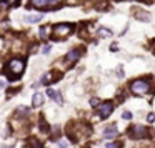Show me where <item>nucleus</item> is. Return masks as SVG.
<instances>
[{"mask_svg":"<svg viewBox=\"0 0 155 148\" xmlns=\"http://www.w3.org/2000/svg\"><path fill=\"white\" fill-rule=\"evenodd\" d=\"M147 120H149V122L152 123V122H154V120H155V115H154V113H150L149 117H147Z\"/></svg>","mask_w":155,"mask_h":148,"instance_id":"obj_23","label":"nucleus"},{"mask_svg":"<svg viewBox=\"0 0 155 148\" xmlns=\"http://www.w3.org/2000/svg\"><path fill=\"white\" fill-rule=\"evenodd\" d=\"M149 130L144 125H134V128L130 130V137L132 138H147L149 137Z\"/></svg>","mask_w":155,"mask_h":148,"instance_id":"obj_5","label":"nucleus"},{"mask_svg":"<svg viewBox=\"0 0 155 148\" xmlns=\"http://www.w3.org/2000/svg\"><path fill=\"white\" fill-rule=\"evenodd\" d=\"M30 145H32V148H43V145H42L37 138H32V140H30Z\"/></svg>","mask_w":155,"mask_h":148,"instance_id":"obj_15","label":"nucleus"},{"mask_svg":"<svg viewBox=\"0 0 155 148\" xmlns=\"http://www.w3.org/2000/svg\"><path fill=\"white\" fill-rule=\"evenodd\" d=\"M130 90L134 95H144L150 90V82L147 78H140V80H134L130 83Z\"/></svg>","mask_w":155,"mask_h":148,"instance_id":"obj_3","label":"nucleus"},{"mask_svg":"<svg viewBox=\"0 0 155 148\" xmlns=\"http://www.w3.org/2000/svg\"><path fill=\"white\" fill-rule=\"evenodd\" d=\"M137 15L140 17V20H144V22H149L150 20V15H149V13H145V12H139Z\"/></svg>","mask_w":155,"mask_h":148,"instance_id":"obj_16","label":"nucleus"},{"mask_svg":"<svg viewBox=\"0 0 155 148\" xmlns=\"http://www.w3.org/2000/svg\"><path fill=\"white\" fill-rule=\"evenodd\" d=\"M122 118H124V120H130V118H132V113L130 112H124L122 113Z\"/></svg>","mask_w":155,"mask_h":148,"instance_id":"obj_20","label":"nucleus"},{"mask_svg":"<svg viewBox=\"0 0 155 148\" xmlns=\"http://www.w3.org/2000/svg\"><path fill=\"white\" fill-rule=\"evenodd\" d=\"M98 37H112V32L109 30V28H105V27H100L97 30Z\"/></svg>","mask_w":155,"mask_h":148,"instance_id":"obj_13","label":"nucleus"},{"mask_svg":"<svg viewBox=\"0 0 155 148\" xmlns=\"http://www.w3.org/2000/svg\"><path fill=\"white\" fill-rule=\"evenodd\" d=\"M105 148H122V145H120L119 142H114V143H107Z\"/></svg>","mask_w":155,"mask_h":148,"instance_id":"obj_18","label":"nucleus"},{"mask_svg":"<svg viewBox=\"0 0 155 148\" xmlns=\"http://www.w3.org/2000/svg\"><path fill=\"white\" fill-rule=\"evenodd\" d=\"M50 52V45H45L43 47V53H48Z\"/></svg>","mask_w":155,"mask_h":148,"instance_id":"obj_24","label":"nucleus"},{"mask_svg":"<svg viewBox=\"0 0 155 148\" xmlns=\"http://www.w3.org/2000/svg\"><path fill=\"white\" fill-rule=\"evenodd\" d=\"M80 55H82V52L78 50V48H73L72 52L67 53V57H65V63H67V65H73V63L80 58Z\"/></svg>","mask_w":155,"mask_h":148,"instance_id":"obj_7","label":"nucleus"},{"mask_svg":"<svg viewBox=\"0 0 155 148\" xmlns=\"http://www.w3.org/2000/svg\"><path fill=\"white\" fill-rule=\"evenodd\" d=\"M58 148H67V142H58Z\"/></svg>","mask_w":155,"mask_h":148,"instance_id":"obj_22","label":"nucleus"},{"mask_svg":"<svg viewBox=\"0 0 155 148\" xmlns=\"http://www.w3.org/2000/svg\"><path fill=\"white\" fill-rule=\"evenodd\" d=\"M25 20L28 22V23H37V22L42 20V15L40 13H32V15H27Z\"/></svg>","mask_w":155,"mask_h":148,"instance_id":"obj_11","label":"nucleus"},{"mask_svg":"<svg viewBox=\"0 0 155 148\" xmlns=\"http://www.w3.org/2000/svg\"><path fill=\"white\" fill-rule=\"evenodd\" d=\"M43 100H45V98H43V95H42V93H35V95H33V97H32V107H42V103H43Z\"/></svg>","mask_w":155,"mask_h":148,"instance_id":"obj_10","label":"nucleus"},{"mask_svg":"<svg viewBox=\"0 0 155 148\" xmlns=\"http://www.w3.org/2000/svg\"><path fill=\"white\" fill-rule=\"evenodd\" d=\"M30 113V108L28 107H18L17 108V115H20V117H27Z\"/></svg>","mask_w":155,"mask_h":148,"instance_id":"obj_14","label":"nucleus"},{"mask_svg":"<svg viewBox=\"0 0 155 148\" xmlns=\"http://www.w3.org/2000/svg\"><path fill=\"white\" fill-rule=\"evenodd\" d=\"M90 105H92V107H97V105H100V103H98L97 98H92V100H90Z\"/></svg>","mask_w":155,"mask_h":148,"instance_id":"obj_21","label":"nucleus"},{"mask_svg":"<svg viewBox=\"0 0 155 148\" xmlns=\"http://www.w3.org/2000/svg\"><path fill=\"white\" fill-rule=\"evenodd\" d=\"M47 95H48V97H53V100H55V102H57L58 105H62V103H63V100H62V93H60V92H53L52 88H48V90H47Z\"/></svg>","mask_w":155,"mask_h":148,"instance_id":"obj_9","label":"nucleus"},{"mask_svg":"<svg viewBox=\"0 0 155 148\" xmlns=\"http://www.w3.org/2000/svg\"><path fill=\"white\" fill-rule=\"evenodd\" d=\"M58 78H62V73H57L55 70H50L42 77V83H43V85H50V83L57 82Z\"/></svg>","mask_w":155,"mask_h":148,"instance_id":"obj_6","label":"nucleus"},{"mask_svg":"<svg viewBox=\"0 0 155 148\" xmlns=\"http://www.w3.org/2000/svg\"><path fill=\"white\" fill-rule=\"evenodd\" d=\"M25 70V58H10L7 62V67H5V73L9 80H17V78L22 77V73Z\"/></svg>","mask_w":155,"mask_h":148,"instance_id":"obj_1","label":"nucleus"},{"mask_svg":"<svg viewBox=\"0 0 155 148\" xmlns=\"http://www.w3.org/2000/svg\"><path fill=\"white\" fill-rule=\"evenodd\" d=\"M75 30L73 23H58L53 27V40H65L67 37H70Z\"/></svg>","mask_w":155,"mask_h":148,"instance_id":"obj_2","label":"nucleus"},{"mask_svg":"<svg viewBox=\"0 0 155 148\" xmlns=\"http://www.w3.org/2000/svg\"><path fill=\"white\" fill-rule=\"evenodd\" d=\"M47 35H48V27H42V28H40V37L45 38Z\"/></svg>","mask_w":155,"mask_h":148,"instance_id":"obj_19","label":"nucleus"},{"mask_svg":"<svg viewBox=\"0 0 155 148\" xmlns=\"http://www.w3.org/2000/svg\"><path fill=\"white\" fill-rule=\"evenodd\" d=\"M117 133H119L117 127H115V125H110V127L105 128V132H103V137H105V138H115V137H117Z\"/></svg>","mask_w":155,"mask_h":148,"instance_id":"obj_8","label":"nucleus"},{"mask_svg":"<svg viewBox=\"0 0 155 148\" xmlns=\"http://www.w3.org/2000/svg\"><path fill=\"white\" fill-rule=\"evenodd\" d=\"M112 110H114V103L112 102H103V103H100L98 105V108H97V112H98V118H107L112 113Z\"/></svg>","mask_w":155,"mask_h":148,"instance_id":"obj_4","label":"nucleus"},{"mask_svg":"<svg viewBox=\"0 0 155 148\" xmlns=\"http://www.w3.org/2000/svg\"><path fill=\"white\" fill-rule=\"evenodd\" d=\"M2 148H10V147H2Z\"/></svg>","mask_w":155,"mask_h":148,"instance_id":"obj_25","label":"nucleus"},{"mask_svg":"<svg viewBox=\"0 0 155 148\" xmlns=\"http://www.w3.org/2000/svg\"><path fill=\"white\" fill-rule=\"evenodd\" d=\"M2 7H17L20 4V0H0Z\"/></svg>","mask_w":155,"mask_h":148,"instance_id":"obj_12","label":"nucleus"},{"mask_svg":"<svg viewBox=\"0 0 155 148\" xmlns=\"http://www.w3.org/2000/svg\"><path fill=\"white\" fill-rule=\"evenodd\" d=\"M40 130L42 132H48V123H47L43 118H40Z\"/></svg>","mask_w":155,"mask_h":148,"instance_id":"obj_17","label":"nucleus"}]
</instances>
